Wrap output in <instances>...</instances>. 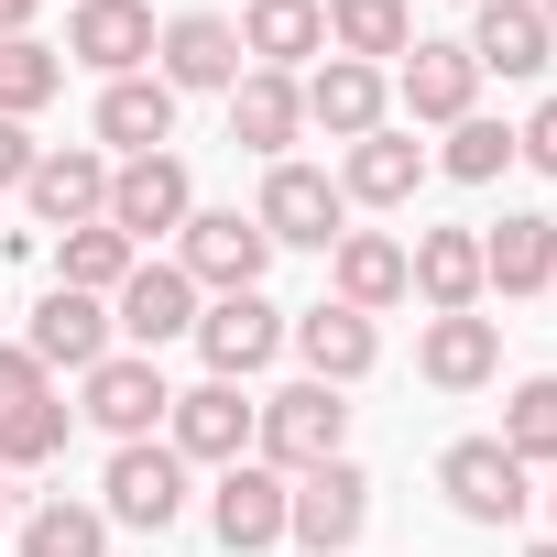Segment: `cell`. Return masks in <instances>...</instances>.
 Masks as SVG:
<instances>
[{"mask_svg": "<svg viewBox=\"0 0 557 557\" xmlns=\"http://www.w3.org/2000/svg\"><path fill=\"white\" fill-rule=\"evenodd\" d=\"M437 492L470 513V524H513L535 492H524V459L503 448V437H459L448 459H437Z\"/></svg>", "mask_w": 557, "mask_h": 557, "instance_id": "12", "label": "cell"}, {"mask_svg": "<svg viewBox=\"0 0 557 557\" xmlns=\"http://www.w3.org/2000/svg\"><path fill=\"white\" fill-rule=\"evenodd\" d=\"M535 12H546V34H557V0H535Z\"/></svg>", "mask_w": 557, "mask_h": 557, "instance_id": "41", "label": "cell"}, {"mask_svg": "<svg viewBox=\"0 0 557 557\" xmlns=\"http://www.w3.org/2000/svg\"><path fill=\"white\" fill-rule=\"evenodd\" d=\"M34 153H45V143H34L23 121H0V197H23V175H34Z\"/></svg>", "mask_w": 557, "mask_h": 557, "instance_id": "38", "label": "cell"}, {"mask_svg": "<svg viewBox=\"0 0 557 557\" xmlns=\"http://www.w3.org/2000/svg\"><path fill=\"white\" fill-rule=\"evenodd\" d=\"M416 372L437 383V394H481L492 372H503V329L470 307V318H426V339H416Z\"/></svg>", "mask_w": 557, "mask_h": 557, "instance_id": "23", "label": "cell"}, {"mask_svg": "<svg viewBox=\"0 0 557 557\" xmlns=\"http://www.w3.org/2000/svg\"><path fill=\"white\" fill-rule=\"evenodd\" d=\"M197 307H208V296L186 285L175 262H132V285L110 296V329H121V339H132V350L153 361L164 339H197Z\"/></svg>", "mask_w": 557, "mask_h": 557, "instance_id": "11", "label": "cell"}, {"mask_svg": "<svg viewBox=\"0 0 557 557\" xmlns=\"http://www.w3.org/2000/svg\"><path fill=\"white\" fill-rule=\"evenodd\" d=\"M329 285H339V307L383 318V307L405 296V240H383V230H339V251H329Z\"/></svg>", "mask_w": 557, "mask_h": 557, "instance_id": "28", "label": "cell"}, {"mask_svg": "<svg viewBox=\"0 0 557 557\" xmlns=\"http://www.w3.org/2000/svg\"><path fill=\"white\" fill-rule=\"evenodd\" d=\"M524 557H557V535H546V546H524Z\"/></svg>", "mask_w": 557, "mask_h": 557, "instance_id": "42", "label": "cell"}, {"mask_svg": "<svg viewBox=\"0 0 557 557\" xmlns=\"http://www.w3.org/2000/svg\"><path fill=\"white\" fill-rule=\"evenodd\" d=\"M296 132H307V88L273 77V66H240V88H230V143L262 153V164H285Z\"/></svg>", "mask_w": 557, "mask_h": 557, "instance_id": "22", "label": "cell"}, {"mask_svg": "<svg viewBox=\"0 0 557 557\" xmlns=\"http://www.w3.org/2000/svg\"><path fill=\"white\" fill-rule=\"evenodd\" d=\"M503 448L535 470H557V372H535V383H513V405H503Z\"/></svg>", "mask_w": 557, "mask_h": 557, "instance_id": "33", "label": "cell"}, {"mask_svg": "<svg viewBox=\"0 0 557 557\" xmlns=\"http://www.w3.org/2000/svg\"><path fill=\"white\" fill-rule=\"evenodd\" d=\"M23 350H34L45 372H99V361H110V296H77V285H55V296L34 307Z\"/></svg>", "mask_w": 557, "mask_h": 557, "instance_id": "18", "label": "cell"}, {"mask_svg": "<svg viewBox=\"0 0 557 557\" xmlns=\"http://www.w3.org/2000/svg\"><path fill=\"white\" fill-rule=\"evenodd\" d=\"M23 557H110V513L99 503H34L23 513Z\"/></svg>", "mask_w": 557, "mask_h": 557, "instance_id": "31", "label": "cell"}, {"mask_svg": "<svg viewBox=\"0 0 557 557\" xmlns=\"http://www.w3.org/2000/svg\"><path fill=\"white\" fill-rule=\"evenodd\" d=\"M230 34H240V66L296 77L307 55H329V0H251V12H240Z\"/></svg>", "mask_w": 557, "mask_h": 557, "instance_id": "20", "label": "cell"}, {"mask_svg": "<svg viewBox=\"0 0 557 557\" xmlns=\"http://www.w3.org/2000/svg\"><path fill=\"white\" fill-rule=\"evenodd\" d=\"M143 55H153V0H77L66 12V66L143 77Z\"/></svg>", "mask_w": 557, "mask_h": 557, "instance_id": "14", "label": "cell"}, {"mask_svg": "<svg viewBox=\"0 0 557 557\" xmlns=\"http://www.w3.org/2000/svg\"><path fill=\"white\" fill-rule=\"evenodd\" d=\"M262 262H273V240H262L240 208H197V219L175 230V273H186L197 296H251Z\"/></svg>", "mask_w": 557, "mask_h": 557, "instance_id": "3", "label": "cell"}, {"mask_svg": "<svg viewBox=\"0 0 557 557\" xmlns=\"http://www.w3.org/2000/svg\"><path fill=\"white\" fill-rule=\"evenodd\" d=\"M513 164H535V175H557V99H546V110H535V121L513 132Z\"/></svg>", "mask_w": 557, "mask_h": 557, "instance_id": "37", "label": "cell"}, {"mask_svg": "<svg viewBox=\"0 0 557 557\" xmlns=\"http://www.w3.org/2000/svg\"><path fill=\"white\" fill-rule=\"evenodd\" d=\"M285 470H262V459H230L219 470V492H208V524H219V546L230 557H262V546H285Z\"/></svg>", "mask_w": 557, "mask_h": 557, "instance_id": "10", "label": "cell"}, {"mask_svg": "<svg viewBox=\"0 0 557 557\" xmlns=\"http://www.w3.org/2000/svg\"><path fill=\"white\" fill-rule=\"evenodd\" d=\"M285 339H296L307 383H329V394H350V383H361V372L383 361V329H372L361 307H339V296H329V307H307V318H296Z\"/></svg>", "mask_w": 557, "mask_h": 557, "instance_id": "13", "label": "cell"}, {"mask_svg": "<svg viewBox=\"0 0 557 557\" xmlns=\"http://www.w3.org/2000/svg\"><path fill=\"white\" fill-rule=\"evenodd\" d=\"M361 524H372V481H361V459H329V470H307V481L285 492V535H296L307 557H350Z\"/></svg>", "mask_w": 557, "mask_h": 557, "instance_id": "6", "label": "cell"}, {"mask_svg": "<svg viewBox=\"0 0 557 557\" xmlns=\"http://www.w3.org/2000/svg\"><path fill=\"white\" fill-rule=\"evenodd\" d=\"M23 197H34V219H45V230H88V219H110V153H88V143L34 153Z\"/></svg>", "mask_w": 557, "mask_h": 557, "instance_id": "17", "label": "cell"}, {"mask_svg": "<svg viewBox=\"0 0 557 557\" xmlns=\"http://www.w3.org/2000/svg\"><path fill=\"white\" fill-rule=\"evenodd\" d=\"M251 459H262V470H285V481H307V470L350 459V405H339L329 383H285V394H262Z\"/></svg>", "mask_w": 557, "mask_h": 557, "instance_id": "1", "label": "cell"}, {"mask_svg": "<svg viewBox=\"0 0 557 557\" xmlns=\"http://www.w3.org/2000/svg\"><path fill=\"white\" fill-rule=\"evenodd\" d=\"M12 34H34V0H0V45H12Z\"/></svg>", "mask_w": 557, "mask_h": 557, "instance_id": "39", "label": "cell"}, {"mask_svg": "<svg viewBox=\"0 0 557 557\" xmlns=\"http://www.w3.org/2000/svg\"><path fill=\"white\" fill-rule=\"evenodd\" d=\"M416 186H426V143H405L394 121H383V132H361V143H350V164H339V197H350V208H405Z\"/></svg>", "mask_w": 557, "mask_h": 557, "instance_id": "24", "label": "cell"}, {"mask_svg": "<svg viewBox=\"0 0 557 557\" xmlns=\"http://www.w3.org/2000/svg\"><path fill=\"white\" fill-rule=\"evenodd\" d=\"M153 55H164L153 77H164L175 99H186V88H219V99L240 88V34H230L219 12H175V23L153 34Z\"/></svg>", "mask_w": 557, "mask_h": 557, "instance_id": "15", "label": "cell"}, {"mask_svg": "<svg viewBox=\"0 0 557 557\" xmlns=\"http://www.w3.org/2000/svg\"><path fill=\"white\" fill-rule=\"evenodd\" d=\"M481 285H503V296H546V285H557V219L513 208V219L481 240Z\"/></svg>", "mask_w": 557, "mask_h": 557, "instance_id": "25", "label": "cell"}, {"mask_svg": "<svg viewBox=\"0 0 557 557\" xmlns=\"http://www.w3.org/2000/svg\"><path fill=\"white\" fill-rule=\"evenodd\" d=\"M77 383H88V394H77V416H88L99 437H121V448H132V437H153V426H164V405H175V394H164V372H153L143 350H110V361H99V372H77Z\"/></svg>", "mask_w": 557, "mask_h": 557, "instance_id": "9", "label": "cell"}, {"mask_svg": "<svg viewBox=\"0 0 557 557\" xmlns=\"http://www.w3.org/2000/svg\"><path fill=\"white\" fill-rule=\"evenodd\" d=\"M405 45H416V12L405 0H329V55H350V66H405Z\"/></svg>", "mask_w": 557, "mask_h": 557, "instance_id": "29", "label": "cell"}, {"mask_svg": "<svg viewBox=\"0 0 557 557\" xmlns=\"http://www.w3.org/2000/svg\"><path fill=\"white\" fill-rule=\"evenodd\" d=\"M99 143H121V164L132 153H164L175 143V88L164 77H110L99 88Z\"/></svg>", "mask_w": 557, "mask_h": 557, "instance_id": "27", "label": "cell"}, {"mask_svg": "<svg viewBox=\"0 0 557 557\" xmlns=\"http://www.w3.org/2000/svg\"><path fill=\"white\" fill-rule=\"evenodd\" d=\"M0 524H12V470H0Z\"/></svg>", "mask_w": 557, "mask_h": 557, "instance_id": "40", "label": "cell"}, {"mask_svg": "<svg viewBox=\"0 0 557 557\" xmlns=\"http://www.w3.org/2000/svg\"><path fill=\"white\" fill-rule=\"evenodd\" d=\"M546 503H557V492H546Z\"/></svg>", "mask_w": 557, "mask_h": 557, "instance_id": "45", "label": "cell"}, {"mask_svg": "<svg viewBox=\"0 0 557 557\" xmlns=\"http://www.w3.org/2000/svg\"><path fill=\"white\" fill-rule=\"evenodd\" d=\"M99 513H110V524H132V535H164V524L186 513V459H175L164 437H132V448H110Z\"/></svg>", "mask_w": 557, "mask_h": 557, "instance_id": "5", "label": "cell"}, {"mask_svg": "<svg viewBox=\"0 0 557 557\" xmlns=\"http://www.w3.org/2000/svg\"><path fill=\"white\" fill-rule=\"evenodd\" d=\"M546 12H535V0H481V23H470V66L481 77H535L546 66Z\"/></svg>", "mask_w": 557, "mask_h": 557, "instance_id": "26", "label": "cell"}, {"mask_svg": "<svg viewBox=\"0 0 557 557\" xmlns=\"http://www.w3.org/2000/svg\"><path fill=\"white\" fill-rule=\"evenodd\" d=\"M55 88H66V55H55V45H34V34L0 45V121H34Z\"/></svg>", "mask_w": 557, "mask_h": 557, "instance_id": "32", "label": "cell"}, {"mask_svg": "<svg viewBox=\"0 0 557 557\" xmlns=\"http://www.w3.org/2000/svg\"><path fill=\"white\" fill-rule=\"evenodd\" d=\"M503 164H513V132H503V121H481V110H470V121H448V153H437V175H459V186H492Z\"/></svg>", "mask_w": 557, "mask_h": 557, "instance_id": "34", "label": "cell"}, {"mask_svg": "<svg viewBox=\"0 0 557 557\" xmlns=\"http://www.w3.org/2000/svg\"><path fill=\"white\" fill-rule=\"evenodd\" d=\"M251 426H262V405H240V383H197V394H175L164 405V448L197 470H230V459H251Z\"/></svg>", "mask_w": 557, "mask_h": 557, "instance_id": "8", "label": "cell"}, {"mask_svg": "<svg viewBox=\"0 0 557 557\" xmlns=\"http://www.w3.org/2000/svg\"><path fill=\"white\" fill-rule=\"evenodd\" d=\"M197 350H208V383H251L273 350H285V307H273L262 285L251 296H208L197 307Z\"/></svg>", "mask_w": 557, "mask_h": 557, "instance_id": "7", "label": "cell"}, {"mask_svg": "<svg viewBox=\"0 0 557 557\" xmlns=\"http://www.w3.org/2000/svg\"><path fill=\"white\" fill-rule=\"evenodd\" d=\"M546 296H557V285H546Z\"/></svg>", "mask_w": 557, "mask_h": 557, "instance_id": "44", "label": "cell"}, {"mask_svg": "<svg viewBox=\"0 0 557 557\" xmlns=\"http://www.w3.org/2000/svg\"><path fill=\"white\" fill-rule=\"evenodd\" d=\"M197 219V175L175 164V153H132V164H110V230L143 251V240H175Z\"/></svg>", "mask_w": 557, "mask_h": 557, "instance_id": "4", "label": "cell"}, {"mask_svg": "<svg viewBox=\"0 0 557 557\" xmlns=\"http://www.w3.org/2000/svg\"><path fill=\"white\" fill-rule=\"evenodd\" d=\"M394 99H405V121H470V99H481V66H470V45H405V66H394Z\"/></svg>", "mask_w": 557, "mask_h": 557, "instance_id": "16", "label": "cell"}, {"mask_svg": "<svg viewBox=\"0 0 557 557\" xmlns=\"http://www.w3.org/2000/svg\"><path fill=\"white\" fill-rule=\"evenodd\" d=\"M66 448V405L45 394V405H23V416H0V470H45Z\"/></svg>", "mask_w": 557, "mask_h": 557, "instance_id": "35", "label": "cell"}, {"mask_svg": "<svg viewBox=\"0 0 557 557\" xmlns=\"http://www.w3.org/2000/svg\"><path fill=\"white\" fill-rule=\"evenodd\" d=\"M339 219H350L339 175H318V164H296V153L262 175V208H251V230H262L273 251H339Z\"/></svg>", "mask_w": 557, "mask_h": 557, "instance_id": "2", "label": "cell"}, {"mask_svg": "<svg viewBox=\"0 0 557 557\" xmlns=\"http://www.w3.org/2000/svg\"><path fill=\"white\" fill-rule=\"evenodd\" d=\"M307 88V121L329 132V143H361V132H383V110H394V77L383 66H350V55H329L318 77H296Z\"/></svg>", "mask_w": 557, "mask_h": 557, "instance_id": "21", "label": "cell"}, {"mask_svg": "<svg viewBox=\"0 0 557 557\" xmlns=\"http://www.w3.org/2000/svg\"><path fill=\"white\" fill-rule=\"evenodd\" d=\"M470 12H481V0H470Z\"/></svg>", "mask_w": 557, "mask_h": 557, "instance_id": "43", "label": "cell"}, {"mask_svg": "<svg viewBox=\"0 0 557 557\" xmlns=\"http://www.w3.org/2000/svg\"><path fill=\"white\" fill-rule=\"evenodd\" d=\"M23 405H45V361L12 339V350H0V416H23Z\"/></svg>", "mask_w": 557, "mask_h": 557, "instance_id": "36", "label": "cell"}, {"mask_svg": "<svg viewBox=\"0 0 557 557\" xmlns=\"http://www.w3.org/2000/svg\"><path fill=\"white\" fill-rule=\"evenodd\" d=\"M132 240L110 230V219H88V230H55V285H77V296H121L132 285Z\"/></svg>", "mask_w": 557, "mask_h": 557, "instance_id": "30", "label": "cell"}, {"mask_svg": "<svg viewBox=\"0 0 557 557\" xmlns=\"http://www.w3.org/2000/svg\"><path fill=\"white\" fill-rule=\"evenodd\" d=\"M405 296H426L437 318H470L492 285H481V230H416L405 251Z\"/></svg>", "mask_w": 557, "mask_h": 557, "instance_id": "19", "label": "cell"}]
</instances>
